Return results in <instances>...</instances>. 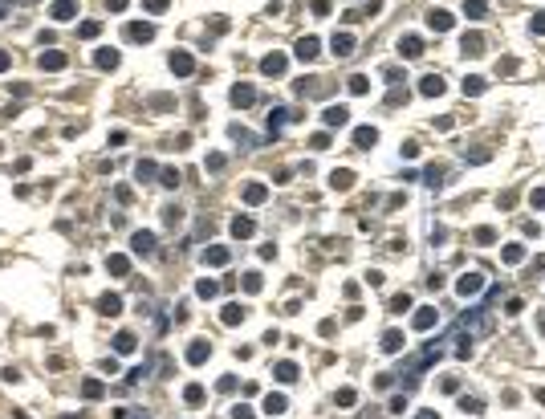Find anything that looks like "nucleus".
Wrapping results in <instances>:
<instances>
[{
  "label": "nucleus",
  "mask_w": 545,
  "mask_h": 419,
  "mask_svg": "<svg viewBox=\"0 0 545 419\" xmlns=\"http://www.w3.org/2000/svg\"><path fill=\"white\" fill-rule=\"evenodd\" d=\"M150 244H155V236H150V232H138V236H134V248H138V252H150Z\"/></svg>",
  "instance_id": "nucleus-6"
},
{
  "label": "nucleus",
  "mask_w": 545,
  "mask_h": 419,
  "mask_svg": "<svg viewBox=\"0 0 545 419\" xmlns=\"http://www.w3.org/2000/svg\"><path fill=\"white\" fill-rule=\"evenodd\" d=\"M464 49H468V53H480V37H464Z\"/></svg>",
  "instance_id": "nucleus-21"
},
{
  "label": "nucleus",
  "mask_w": 545,
  "mask_h": 419,
  "mask_svg": "<svg viewBox=\"0 0 545 419\" xmlns=\"http://www.w3.org/2000/svg\"><path fill=\"white\" fill-rule=\"evenodd\" d=\"M118 306H122L118 297H102V310H106V314H118Z\"/></svg>",
  "instance_id": "nucleus-18"
},
{
  "label": "nucleus",
  "mask_w": 545,
  "mask_h": 419,
  "mask_svg": "<svg viewBox=\"0 0 545 419\" xmlns=\"http://www.w3.org/2000/svg\"><path fill=\"white\" fill-rule=\"evenodd\" d=\"M232 102H240V106L252 102V90H248V86H236V90H232Z\"/></svg>",
  "instance_id": "nucleus-8"
},
{
  "label": "nucleus",
  "mask_w": 545,
  "mask_h": 419,
  "mask_svg": "<svg viewBox=\"0 0 545 419\" xmlns=\"http://www.w3.org/2000/svg\"><path fill=\"white\" fill-rule=\"evenodd\" d=\"M232 232H236V236H248V232H252V220H236Z\"/></svg>",
  "instance_id": "nucleus-16"
},
{
  "label": "nucleus",
  "mask_w": 545,
  "mask_h": 419,
  "mask_svg": "<svg viewBox=\"0 0 545 419\" xmlns=\"http://www.w3.org/2000/svg\"><path fill=\"white\" fill-rule=\"evenodd\" d=\"M464 12H468L472 20H480V16H484V4H480V0H468V4H464Z\"/></svg>",
  "instance_id": "nucleus-10"
},
{
  "label": "nucleus",
  "mask_w": 545,
  "mask_h": 419,
  "mask_svg": "<svg viewBox=\"0 0 545 419\" xmlns=\"http://www.w3.org/2000/svg\"><path fill=\"white\" fill-rule=\"evenodd\" d=\"M419 419H436V415H419Z\"/></svg>",
  "instance_id": "nucleus-23"
},
{
  "label": "nucleus",
  "mask_w": 545,
  "mask_h": 419,
  "mask_svg": "<svg viewBox=\"0 0 545 419\" xmlns=\"http://www.w3.org/2000/svg\"><path fill=\"white\" fill-rule=\"evenodd\" d=\"M448 24H452L448 12H432V28H448Z\"/></svg>",
  "instance_id": "nucleus-14"
},
{
  "label": "nucleus",
  "mask_w": 545,
  "mask_h": 419,
  "mask_svg": "<svg viewBox=\"0 0 545 419\" xmlns=\"http://www.w3.org/2000/svg\"><path fill=\"white\" fill-rule=\"evenodd\" d=\"M150 37V24H130V41H146Z\"/></svg>",
  "instance_id": "nucleus-9"
},
{
  "label": "nucleus",
  "mask_w": 545,
  "mask_h": 419,
  "mask_svg": "<svg viewBox=\"0 0 545 419\" xmlns=\"http://www.w3.org/2000/svg\"><path fill=\"white\" fill-rule=\"evenodd\" d=\"M204 354H208V346H204V342H196V346H192V362H204Z\"/></svg>",
  "instance_id": "nucleus-19"
},
{
  "label": "nucleus",
  "mask_w": 545,
  "mask_h": 419,
  "mask_svg": "<svg viewBox=\"0 0 545 419\" xmlns=\"http://www.w3.org/2000/svg\"><path fill=\"white\" fill-rule=\"evenodd\" d=\"M476 289H480V273H468V277L460 281V293L468 297V293H476Z\"/></svg>",
  "instance_id": "nucleus-3"
},
{
  "label": "nucleus",
  "mask_w": 545,
  "mask_h": 419,
  "mask_svg": "<svg viewBox=\"0 0 545 419\" xmlns=\"http://www.w3.org/2000/svg\"><path fill=\"white\" fill-rule=\"evenodd\" d=\"M350 45H354V37H346V33H342V37H334V53H338V57H346V53H350Z\"/></svg>",
  "instance_id": "nucleus-5"
},
{
  "label": "nucleus",
  "mask_w": 545,
  "mask_h": 419,
  "mask_svg": "<svg viewBox=\"0 0 545 419\" xmlns=\"http://www.w3.org/2000/svg\"><path fill=\"white\" fill-rule=\"evenodd\" d=\"M277 374H281V378H285V382H289V378H293V374H297V370H293V366H289V362H281V366H277Z\"/></svg>",
  "instance_id": "nucleus-22"
},
{
  "label": "nucleus",
  "mask_w": 545,
  "mask_h": 419,
  "mask_svg": "<svg viewBox=\"0 0 545 419\" xmlns=\"http://www.w3.org/2000/svg\"><path fill=\"white\" fill-rule=\"evenodd\" d=\"M264 411H268V415H281V411H285V399H281V395H268V399H264Z\"/></svg>",
  "instance_id": "nucleus-4"
},
{
  "label": "nucleus",
  "mask_w": 545,
  "mask_h": 419,
  "mask_svg": "<svg viewBox=\"0 0 545 419\" xmlns=\"http://www.w3.org/2000/svg\"><path fill=\"white\" fill-rule=\"evenodd\" d=\"M297 57H301V62H314V57H318V41H314V37H306V41L297 45Z\"/></svg>",
  "instance_id": "nucleus-2"
},
{
  "label": "nucleus",
  "mask_w": 545,
  "mask_h": 419,
  "mask_svg": "<svg viewBox=\"0 0 545 419\" xmlns=\"http://www.w3.org/2000/svg\"><path fill=\"white\" fill-rule=\"evenodd\" d=\"M346 114H350L346 106H330V110H326V122H330V126H346Z\"/></svg>",
  "instance_id": "nucleus-1"
},
{
  "label": "nucleus",
  "mask_w": 545,
  "mask_h": 419,
  "mask_svg": "<svg viewBox=\"0 0 545 419\" xmlns=\"http://www.w3.org/2000/svg\"><path fill=\"white\" fill-rule=\"evenodd\" d=\"M440 90H444L440 78H423V94H440Z\"/></svg>",
  "instance_id": "nucleus-11"
},
{
  "label": "nucleus",
  "mask_w": 545,
  "mask_h": 419,
  "mask_svg": "<svg viewBox=\"0 0 545 419\" xmlns=\"http://www.w3.org/2000/svg\"><path fill=\"white\" fill-rule=\"evenodd\" d=\"M281 66H285L281 57H264V74H281Z\"/></svg>",
  "instance_id": "nucleus-13"
},
{
  "label": "nucleus",
  "mask_w": 545,
  "mask_h": 419,
  "mask_svg": "<svg viewBox=\"0 0 545 419\" xmlns=\"http://www.w3.org/2000/svg\"><path fill=\"white\" fill-rule=\"evenodd\" d=\"M171 66H175L179 74H188V70H192V57H184V53H179V57H175V62H171Z\"/></svg>",
  "instance_id": "nucleus-17"
},
{
  "label": "nucleus",
  "mask_w": 545,
  "mask_h": 419,
  "mask_svg": "<svg viewBox=\"0 0 545 419\" xmlns=\"http://www.w3.org/2000/svg\"><path fill=\"white\" fill-rule=\"evenodd\" d=\"M204 260H212V264H224V260H228V252H224V248H212V252H204Z\"/></svg>",
  "instance_id": "nucleus-12"
},
{
  "label": "nucleus",
  "mask_w": 545,
  "mask_h": 419,
  "mask_svg": "<svg viewBox=\"0 0 545 419\" xmlns=\"http://www.w3.org/2000/svg\"><path fill=\"white\" fill-rule=\"evenodd\" d=\"M403 53H407V57H419L423 49H419V41H415V37H407V41H403Z\"/></svg>",
  "instance_id": "nucleus-15"
},
{
  "label": "nucleus",
  "mask_w": 545,
  "mask_h": 419,
  "mask_svg": "<svg viewBox=\"0 0 545 419\" xmlns=\"http://www.w3.org/2000/svg\"><path fill=\"white\" fill-rule=\"evenodd\" d=\"M354 138H358V146H366V142H374V130H358Z\"/></svg>",
  "instance_id": "nucleus-20"
},
{
  "label": "nucleus",
  "mask_w": 545,
  "mask_h": 419,
  "mask_svg": "<svg viewBox=\"0 0 545 419\" xmlns=\"http://www.w3.org/2000/svg\"><path fill=\"white\" fill-rule=\"evenodd\" d=\"M74 12H78V8L70 4V0H66V4H57V8H53V16H57V20H74Z\"/></svg>",
  "instance_id": "nucleus-7"
}]
</instances>
